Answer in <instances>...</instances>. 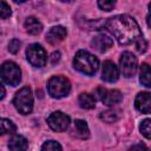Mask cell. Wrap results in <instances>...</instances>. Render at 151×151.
Listing matches in <instances>:
<instances>
[{
  "label": "cell",
  "mask_w": 151,
  "mask_h": 151,
  "mask_svg": "<svg viewBox=\"0 0 151 151\" xmlns=\"http://www.w3.org/2000/svg\"><path fill=\"white\" fill-rule=\"evenodd\" d=\"M0 77L6 84L11 86H15L21 80V71L15 63L5 61L0 66Z\"/></svg>",
  "instance_id": "5b68a950"
},
{
  "label": "cell",
  "mask_w": 151,
  "mask_h": 151,
  "mask_svg": "<svg viewBox=\"0 0 151 151\" xmlns=\"http://www.w3.org/2000/svg\"><path fill=\"white\" fill-rule=\"evenodd\" d=\"M5 93H6V91H5V87H4V85L0 83V99H2V98L5 97Z\"/></svg>",
  "instance_id": "f1b7e54d"
},
{
  "label": "cell",
  "mask_w": 151,
  "mask_h": 151,
  "mask_svg": "<svg viewBox=\"0 0 151 151\" xmlns=\"http://www.w3.org/2000/svg\"><path fill=\"white\" fill-rule=\"evenodd\" d=\"M112 44H113L112 39L105 34H97L91 40V46L100 53L106 52L110 47H112Z\"/></svg>",
  "instance_id": "8fae6325"
},
{
  "label": "cell",
  "mask_w": 151,
  "mask_h": 151,
  "mask_svg": "<svg viewBox=\"0 0 151 151\" xmlns=\"http://www.w3.org/2000/svg\"><path fill=\"white\" fill-rule=\"evenodd\" d=\"M28 147V142L24 136L14 134L8 142L9 151H26Z\"/></svg>",
  "instance_id": "9a60e30c"
},
{
  "label": "cell",
  "mask_w": 151,
  "mask_h": 151,
  "mask_svg": "<svg viewBox=\"0 0 151 151\" xmlns=\"http://www.w3.org/2000/svg\"><path fill=\"white\" fill-rule=\"evenodd\" d=\"M150 79H151L150 66H149L146 63H144V64H142V67H140V77H139V80H140V83H142L144 86L150 87V86H151Z\"/></svg>",
  "instance_id": "ac0fdd59"
},
{
  "label": "cell",
  "mask_w": 151,
  "mask_h": 151,
  "mask_svg": "<svg viewBox=\"0 0 151 151\" xmlns=\"http://www.w3.org/2000/svg\"><path fill=\"white\" fill-rule=\"evenodd\" d=\"M25 28L29 34L37 35L42 31V24L35 17H28L25 20Z\"/></svg>",
  "instance_id": "2e32d148"
},
{
  "label": "cell",
  "mask_w": 151,
  "mask_h": 151,
  "mask_svg": "<svg viewBox=\"0 0 151 151\" xmlns=\"http://www.w3.org/2000/svg\"><path fill=\"white\" fill-rule=\"evenodd\" d=\"M97 4H98V7L103 11H111V9H113V7L116 5L114 1H107V0H100Z\"/></svg>",
  "instance_id": "cb8c5ba5"
},
{
  "label": "cell",
  "mask_w": 151,
  "mask_h": 151,
  "mask_svg": "<svg viewBox=\"0 0 151 151\" xmlns=\"http://www.w3.org/2000/svg\"><path fill=\"white\" fill-rule=\"evenodd\" d=\"M78 103H79L80 107L86 109V110H90V109H93L94 107V105H96V98H94V96H92L90 93L83 92V93H80V96L78 98Z\"/></svg>",
  "instance_id": "e0dca14e"
},
{
  "label": "cell",
  "mask_w": 151,
  "mask_h": 151,
  "mask_svg": "<svg viewBox=\"0 0 151 151\" xmlns=\"http://www.w3.org/2000/svg\"><path fill=\"white\" fill-rule=\"evenodd\" d=\"M47 90L51 97L53 98H63L66 97L71 91L70 80L63 76H54L48 80Z\"/></svg>",
  "instance_id": "3957f363"
},
{
  "label": "cell",
  "mask_w": 151,
  "mask_h": 151,
  "mask_svg": "<svg viewBox=\"0 0 151 151\" xmlns=\"http://www.w3.org/2000/svg\"><path fill=\"white\" fill-rule=\"evenodd\" d=\"M71 132H72L73 137L79 138V139H87L88 136H90L88 126H87L86 122L81 120V119H76L74 120V124H73V127H72Z\"/></svg>",
  "instance_id": "5bb4252c"
},
{
  "label": "cell",
  "mask_w": 151,
  "mask_h": 151,
  "mask_svg": "<svg viewBox=\"0 0 151 151\" xmlns=\"http://www.w3.org/2000/svg\"><path fill=\"white\" fill-rule=\"evenodd\" d=\"M119 78V70L118 67L110 60H106L103 65L101 71V79L107 83H114Z\"/></svg>",
  "instance_id": "30bf717a"
},
{
  "label": "cell",
  "mask_w": 151,
  "mask_h": 151,
  "mask_svg": "<svg viewBox=\"0 0 151 151\" xmlns=\"http://www.w3.org/2000/svg\"><path fill=\"white\" fill-rule=\"evenodd\" d=\"M136 109L143 113L151 112V94L149 92H140L137 94L134 100Z\"/></svg>",
  "instance_id": "7c38bea8"
},
{
  "label": "cell",
  "mask_w": 151,
  "mask_h": 151,
  "mask_svg": "<svg viewBox=\"0 0 151 151\" xmlns=\"http://www.w3.org/2000/svg\"><path fill=\"white\" fill-rule=\"evenodd\" d=\"M136 44V47H137V51L138 52H140V53H144L145 51H146V47H147V44H146V41L144 40V38H143V35L134 42Z\"/></svg>",
  "instance_id": "484cf974"
},
{
  "label": "cell",
  "mask_w": 151,
  "mask_h": 151,
  "mask_svg": "<svg viewBox=\"0 0 151 151\" xmlns=\"http://www.w3.org/2000/svg\"><path fill=\"white\" fill-rule=\"evenodd\" d=\"M140 132L146 138V139H150L151 138V120L150 119H144L140 124Z\"/></svg>",
  "instance_id": "7402d4cb"
},
{
  "label": "cell",
  "mask_w": 151,
  "mask_h": 151,
  "mask_svg": "<svg viewBox=\"0 0 151 151\" xmlns=\"http://www.w3.org/2000/svg\"><path fill=\"white\" fill-rule=\"evenodd\" d=\"M65 37H66V28L63 26H54L47 32L46 40L51 45H57L60 41H63Z\"/></svg>",
  "instance_id": "4fadbf2b"
},
{
  "label": "cell",
  "mask_w": 151,
  "mask_h": 151,
  "mask_svg": "<svg viewBox=\"0 0 151 151\" xmlns=\"http://www.w3.org/2000/svg\"><path fill=\"white\" fill-rule=\"evenodd\" d=\"M120 113L119 110H106L100 113V119L106 123H114L119 119Z\"/></svg>",
  "instance_id": "ffe728a7"
},
{
  "label": "cell",
  "mask_w": 151,
  "mask_h": 151,
  "mask_svg": "<svg viewBox=\"0 0 151 151\" xmlns=\"http://www.w3.org/2000/svg\"><path fill=\"white\" fill-rule=\"evenodd\" d=\"M105 105L112 106L123 100V94L118 90H107L104 87H98L96 90V97Z\"/></svg>",
  "instance_id": "ba28073f"
},
{
  "label": "cell",
  "mask_w": 151,
  "mask_h": 151,
  "mask_svg": "<svg viewBox=\"0 0 151 151\" xmlns=\"http://www.w3.org/2000/svg\"><path fill=\"white\" fill-rule=\"evenodd\" d=\"M129 151H149V149L144 144H136L129 149Z\"/></svg>",
  "instance_id": "4316f807"
},
{
  "label": "cell",
  "mask_w": 151,
  "mask_h": 151,
  "mask_svg": "<svg viewBox=\"0 0 151 151\" xmlns=\"http://www.w3.org/2000/svg\"><path fill=\"white\" fill-rule=\"evenodd\" d=\"M119 66H120V71L124 77H126V78L133 77L134 73L137 72V67H138L137 58L131 52H124L120 55Z\"/></svg>",
  "instance_id": "52a82bcc"
},
{
  "label": "cell",
  "mask_w": 151,
  "mask_h": 151,
  "mask_svg": "<svg viewBox=\"0 0 151 151\" xmlns=\"http://www.w3.org/2000/svg\"><path fill=\"white\" fill-rule=\"evenodd\" d=\"M12 14L11 7L7 2L0 1V19H6Z\"/></svg>",
  "instance_id": "603a6c76"
},
{
  "label": "cell",
  "mask_w": 151,
  "mask_h": 151,
  "mask_svg": "<svg viewBox=\"0 0 151 151\" xmlns=\"http://www.w3.org/2000/svg\"><path fill=\"white\" fill-rule=\"evenodd\" d=\"M59 60H60V52H53L51 55V63L57 64Z\"/></svg>",
  "instance_id": "83f0119b"
},
{
  "label": "cell",
  "mask_w": 151,
  "mask_h": 151,
  "mask_svg": "<svg viewBox=\"0 0 151 151\" xmlns=\"http://www.w3.org/2000/svg\"><path fill=\"white\" fill-rule=\"evenodd\" d=\"M41 151H63L61 145L55 140H47L42 144Z\"/></svg>",
  "instance_id": "44dd1931"
},
{
  "label": "cell",
  "mask_w": 151,
  "mask_h": 151,
  "mask_svg": "<svg viewBox=\"0 0 151 151\" xmlns=\"http://www.w3.org/2000/svg\"><path fill=\"white\" fill-rule=\"evenodd\" d=\"M13 104L15 109L21 114H28L33 109V94L29 87H22L15 93L13 99Z\"/></svg>",
  "instance_id": "277c9868"
},
{
  "label": "cell",
  "mask_w": 151,
  "mask_h": 151,
  "mask_svg": "<svg viewBox=\"0 0 151 151\" xmlns=\"http://www.w3.org/2000/svg\"><path fill=\"white\" fill-rule=\"evenodd\" d=\"M17 130L14 123H12L9 119L0 118V136L7 134V133H14Z\"/></svg>",
  "instance_id": "d6986e66"
},
{
  "label": "cell",
  "mask_w": 151,
  "mask_h": 151,
  "mask_svg": "<svg viewBox=\"0 0 151 151\" xmlns=\"http://www.w3.org/2000/svg\"><path fill=\"white\" fill-rule=\"evenodd\" d=\"M48 126L55 132H63L70 126V117L61 111H55L51 113L47 118Z\"/></svg>",
  "instance_id": "9c48e42d"
},
{
  "label": "cell",
  "mask_w": 151,
  "mask_h": 151,
  "mask_svg": "<svg viewBox=\"0 0 151 151\" xmlns=\"http://www.w3.org/2000/svg\"><path fill=\"white\" fill-rule=\"evenodd\" d=\"M73 66L79 72L87 76H92L98 71L99 60L92 53L85 50H80L76 53V57L73 59Z\"/></svg>",
  "instance_id": "7a4b0ae2"
},
{
  "label": "cell",
  "mask_w": 151,
  "mask_h": 151,
  "mask_svg": "<svg viewBox=\"0 0 151 151\" xmlns=\"http://www.w3.org/2000/svg\"><path fill=\"white\" fill-rule=\"evenodd\" d=\"M26 57L29 64L34 67H42L47 63V54L44 47L39 44H32L26 50Z\"/></svg>",
  "instance_id": "8992f818"
},
{
  "label": "cell",
  "mask_w": 151,
  "mask_h": 151,
  "mask_svg": "<svg viewBox=\"0 0 151 151\" xmlns=\"http://www.w3.org/2000/svg\"><path fill=\"white\" fill-rule=\"evenodd\" d=\"M105 27L113 34L120 45L136 42L143 35L137 21L127 14H119L110 18L105 22Z\"/></svg>",
  "instance_id": "6da1fadb"
},
{
  "label": "cell",
  "mask_w": 151,
  "mask_h": 151,
  "mask_svg": "<svg viewBox=\"0 0 151 151\" xmlns=\"http://www.w3.org/2000/svg\"><path fill=\"white\" fill-rule=\"evenodd\" d=\"M20 46H21V42H20L18 39H12V40L9 41V44H8V51H9L11 53L15 54V53L19 52Z\"/></svg>",
  "instance_id": "d4e9b609"
}]
</instances>
